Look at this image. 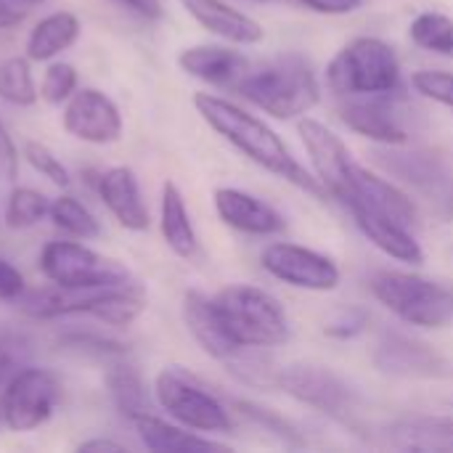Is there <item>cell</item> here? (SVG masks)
<instances>
[{
	"label": "cell",
	"instance_id": "1",
	"mask_svg": "<svg viewBox=\"0 0 453 453\" xmlns=\"http://www.w3.org/2000/svg\"><path fill=\"white\" fill-rule=\"evenodd\" d=\"M194 109L223 141H228L236 151H242L257 167L268 170L271 175L313 196L326 194L321 180L297 162L289 146L279 138V133L271 125H265L260 117L250 114L247 109L215 93H194Z\"/></svg>",
	"mask_w": 453,
	"mask_h": 453
},
{
	"label": "cell",
	"instance_id": "2",
	"mask_svg": "<svg viewBox=\"0 0 453 453\" xmlns=\"http://www.w3.org/2000/svg\"><path fill=\"white\" fill-rule=\"evenodd\" d=\"M236 90L257 109L276 119H295L308 114L319 98L321 88L311 61L300 53H281L257 69H247Z\"/></svg>",
	"mask_w": 453,
	"mask_h": 453
},
{
	"label": "cell",
	"instance_id": "3",
	"mask_svg": "<svg viewBox=\"0 0 453 453\" xmlns=\"http://www.w3.org/2000/svg\"><path fill=\"white\" fill-rule=\"evenodd\" d=\"M212 300L242 348L271 350L289 340V316L271 292L252 284H228Z\"/></svg>",
	"mask_w": 453,
	"mask_h": 453
},
{
	"label": "cell",
	"instance_id": "4",
	"mask_svg": "<svg viewBox=\"0 0 453 453\" xmlns=\"http://www.w3.org/2000/svg\"><path fill=\"white\" fill-rule=\"evenodd\" d=\"M369 289L380 305L409 326L443 329L453 324V292L449 287L406 271H380Z\"/></svg>",
	"mask_w": 453,
	"mask_h": 453
},
{
	"label": "cell",
	"instance_id": "5",
	"mask_svg": "<svg viewBox=\"0 0 453 453\" xmlns=\"http://www.w3.org/2000/svg\"><path fill=\"white\" fill-rule=\"evenodd\" d=\"M326 82L342 98L390 93L401 88V61L390 42L356 37L329 61Z\"/></svg>",
	"mask_w": 453,
	"mask_h": 453
},
{
	"label": "cell",
	"instance_id": "6",
	"mask_svg": "<svg viewBox=\"0 0 453 453\" xmlns=\"http://www.w3.org/2000/svg\"><path fill=\"white\" fill-rule=\"evenodd\" d=\"M154 398L159 409L178 425L207 433V435H226L234 430L228 409L186 369L165 366L154 380Z\"/></svg>",
	"mask_w": 453,
	"mask_h": 453
},
{
	"label": "cell",
	"instance_id": "7",
	"mask_svg": "<svg viewBox=\"0 0 453 453\" xmlns=\"http://www.w3.org/2000/svg\"><path fill=\"white\" fill-rule=\"evenodd\" d=\"M340 119L380 146H406L422 125V111L398 90L350 96L340 104Z\"/></svg>",
	"mask_w": 453,
	"mask_h": 453
},
{
	"label": "cell",
	"instance_id": "8",
	"mask_svg": "<svg viewBox=\"0 0 453 453\" xmlns=\"http://www.w3.org/2000/svg\"><path fill=\"white\" fill-rule=\"evenodd\" d=\"M40 273L58 287L82 289V287H117L133 284L135 276L119 263L96 250L85 242H48L40 250Z\"/></svg>",
	"mask_w": 453,
	"mask_h": 453
},
{
	"label": "cell",
	"instance_id": "9",
	"mask_svg": "<svg viewBox=\"0 0 453 453\" xmlns=\"http://www.w3.org/2000/svg\"><path fill=\"white\" fill-rule=\"evenodd\" d=\"M276 388H281L295 401L329 414L337 422L350 425L361 414V395L358 390L326 366L313 364H292L276 372Z\"/></svg>",
	"mask_w": 453,
	"mask_h": 453
},
{
	"label": "cell",
	"instance_id": "10",
	"mask_svg": "<svg viewBox=\"0 0 453 453\" xmlns=\"http://www.w3.org/2000/svg\"><path fill=\"white\" fill-rule=\"evenodd\" d=\"M58 401L61 382L53 372L40 366L19 369L3 385L0 422L11 433H35L56 414Z\"/></svg>",
	"mask_w": 453,
	"mask_h": 453
},
{
	"label": "cell",
	"instance_id": "11",
	"mask_svg": "<svg viewBox=\"0 0 453 453\" xmlns=\"http://www.w3.org/2000/svg\"><path fill=\"white\" fill-rule=\"evenodd\" d=\"M377 162L409 186L441 220H453V173L441 157L425 149L401 151L398 146H385L377 151Z\"/></svg>",
	"mask_w": 453,
	"mask_h": 453
},
{
	"label": "cell",
	"instance_id": "12",
	"mask_svg": "<svg viewBox=\"0 0 453 453\" xmlns=\"http://www.w3.org/2000/svg\"><path fill=\"white\" fill-rule=\"evenodd\" d=\"M260 263L273 279L308 292H332L342 279L340 265L332 257L292 242L268 244L260 255Z\"/></svg>",
	"mask_w": 453,
	"mask_h": 453
},
{
	"label": "cell",
	"instance_id": "13",
	"mask_svg": "<svg viewBox=\"0 0 453 453\" xmlns=\"http://www.w3.org/2000/svg\"><path fill=\"white\" fill-rule=\"evenodd\" d=\"M64 130L90 146L117 143L125 133V119L119 106L98 88H77L64 104L61 114Z\"/></svg>",
	"mask_w": 453,
	"mask_h": 453
},
{
	"label": "cell",
	"instance_id": "14",
	"mask_svg": "<svg viewBox=\"0 0 453 453\" xmlns=\"http://www.w3.org/2000/svg\"><path fill=\"white\" fill-rule=\"evenodd\" d=\"M337 202L348 207H369L401 226H417V204L406 191H401L393 180L372 173L369 167L358 165L356 159L348 167V178L342 191L337 194Z\"/></svg>",
	"mask_w": 453,
	"mask_h": 453
},
{
	"label": "cell",
	"instance_id": "15",
	"mask_svg": "<svg viewBox=\"0 0 453 453\" xmlns=\"http://www.w3.org/2000/svg\"><path fill=\"white\" fill-rule=\"evenodd\" d=\"M374 366L382 374L403 380H443L453 366L427 342L403 332H385L374 348Z\"/></svg>",
	"mask_w": 453,
	"mask_h": 453
},
{
	"label": "cell",
	"instance_id": "16",
	"mask_svg": "<svg viewBox=\"0 0 453 453\" xmlns=\"http://www.w3.org/2000/svg\"><path fill=\"white\" fill-rule=\"evenodd\" d=\"M183 321L194 342L223 366H231L247 350L226 329L215 300L199 289H188L183 295Z\"/></svg>",
	"mask_w": 453,
	"mask_h": 453
},
{
	"label": "cell",
	"instance_id": "17",
	"mask_svg": "<svg viewBox=\"0 0 453 453\" xmlns=\"http://www.w3.org/2000/svg\"><path fill=\"white\" fill-rule=\"evenodd\" d=\"M96 194L104 202V207L109 210V215L117 220V226H122L125 231H133V234L149 231L151 215L143 202L141 183L127 165H114V167L98 173Z\"/></svg>",
	"mask_w": 453,
	"mask_h": 453
},
{
	"label": "cell",
	"instance_id": "18",
	"mask_svg": "<svg viewBox=\"0 0 453 453\" xmlns=\"http://www.w3.org/2000/svg\"><path fill=\"white\" fill-rule=\"evenodd\" d=\"M212 204H215L218 218L228 228L250 234V236H276L287 228V220L276 207H271L260 196L242 191V188H231V186L215 188Z\"/></svg>",
	"mask_w": 453,
	"mask_h": 453
},
{
	"label": "cell",
	"instance_id": "19",
	"mask_svg": "<svg viewBox=\"0 0 453 453\" xmlns=\"http://www.w3.org/2000/svg\"><path fill=\"white\" fill-rule=\"evenodd\" d=\"M178 66L194 80L236 90L239 80L250 69V61L242 50L228 45H191L178 53Z\"/></svg>",
	"mask_w": 453,
	"mask_h": 453
},
{
	"label": "cell",
	"instance_id": "20",
	"mask_svg": "<svg viewBox=\"0 0 453 453\" xmlns=\"http://www.w3.org/2000/svg\"><path fill=\"white\" fill-rule=\"evenodd\" d=\"M180 5L199 27L231 45H257L265 35L257 19L223 0H180Z\"/></svg>",
	"mask_w": 453,
	"mask_h": 453
},
{
	"label": "cell",
	"instance_id": "21",
	"mask_svg": "<svg viewBox=\"0 0 453 453\" xmlns=\"http://www.w3.org/2000/svg\"><path fill=\"white\" fill-rule=\"evenodd\" d=\"M348 212L353 215V223L358 226V231L388 257H395V260L411 263V265L425 263V252L409 226H401V223L390 220L388 215L369 210V207H348Z\"/></svg>",
	"mask_w": 453,
	"mask_h": 453
},
{
	"label": "cell",
	"instance_id": "22",
	"mask_svg": "<svg viewBox=\"0 0 453 453\" xmlns=\"http://www.w3.org/2000/svg\"><path fill=\"white\" fill-rule=\"evenodd\" d=\"M133 430L146 451L154 453H204V451H228L220 441H210L202 433H194L178 422H167L154 417L151 411L138 414L133 422Z\"/></svg>",
	"mask_w": 453,
	"mask_h": 453
},
{
	"label": "cell",
	"instance_id": "23",
	"mask_svg": "<svg viewBox=\"0 0 453 453\" xmlns=\"http://www.w3.org/2000/svg\"><path fill=\"white\" fill-rule=\"evenodd\" d=\"M80 32H82V24L72 11H53L42 16L27 35L24 56L32 64H48L58 58L64 50H69L80 40Z\"/></svg>",
	"mask_w": 453,
	"mask_h": 453
},
{
	"label": "cell",
	"instance_id": "24",
	"mask_svg": "<svg viewBox=\"0 0 453 453\" xmlns=\"http://www.w3.org/2000/svg\"><path fill=\"white\" fill-rule=\"evenodd\" d=\"M159 231L165 244L173 255L191 260L199 250V239L191 223V212L186 207V199L180 188L173 180L162 183V199H159Z\"/></svg>",
	"mask_w": 453,
	"mask_h": 453
},
{
	"label": "cell",
	"instance_id": "25",
	"mask_svg": "<svg viewBox=\"0 0 453 453\" xmlns=\"http://www.w3.org/2000/svg\"><path fill=\"white\" fill-rule=\"evenodd\" d=\"M106 390L109 398L114 403V409L119 411L122 419L133 422L138 414L149 411V395H146V385L143 377L138 374V369L133 364H127L125 358H114L106 369Z\"/></svg>",
	"mask_w": 453,
	"mask_h": 453
},
{
	"label": "cell",
	"instance_id": "26",
	"mask_svg": "<svg viewBox=\"0 0 453 453\" xmlns=\"http://www.w3.org/2000/svg\"><path fill=\"white\" fill-rule=\"evenodd\" d=\"M48 218L69 239L96 242L101 236V223L96 220V215L72 194H58L56 199H50Z\"/></svg>",
	"mask_w": 453,
	"mask_h": 453
},
{
	"label": "cell",
	"instance_id": "27",
	"mask_svg": "<svg viewBox=\"0 0 453 453\" xmlns=\"http://www.w3.org/2000/svg\"><path fill=\"white\" fill-rule=\"evenodd\" d=\"M0 101L19 109L40 101V88L35 85L32 61L27 56H8L0 61Z\"/></svg>",
	"mask_w": 453,
	"mask_h": 453
},
{
	"label": "cell",
	"instance_id": "28",
	"mask_svg": "<svg viewBox=\"0 0 453 453\" xmlns=\"http://www.w3.org/2000/svg\"><path fill=\"white\" fill-rule=\"evenodd\" d=\"M48 210H50V199L42 191L29 188V186H16L8 194V202L3 210V223L11 231H27V228H35L40 220H45Z\"/></svg>",
	"mask_w": 453,
	"mask_h": 453
},
{
	"label": "cell",
	"instance_id": "29",
	"mask_svg": "<svg viewBox=\"0 0 453 453\" xmlns=\"http://www.w3.org/2000/svg\"><path fill=\"white\" fill-rule=\"evenodd\" d=\"M411 40L433 53L453 56V19L441 11H422L409 27Z\"/></svg>",
	"mask_w": 453,
	"mask_h": 453
},
{
	"label": "cell",
	"instance_id": "30",
	"mask_svg": "<svg viewBox=\"0 0 453 453\" xmlns=\"http://www.w3.org/2000/svg\"><path fill=\"white\" fill-rule=\"evenodd\" d=\"M80 88V74L66 61H48L40 80V98L50 106H64Z\"/></svg>",
	"mask_w": 453,
	"mask_h": 453
},
{
	"label": "cell",
	"instance_id": "31",
	"mask_svg": "<svg viewBox=\"0 0 453 453\" xmlns=\"http://www.w3.org/2000/svg\"><path fill=\"white\" fill-rule=\"evenodd\" d=\"M21 157L29 162V167L35 173H40L48 183L58 186V188H69L72 186V173L66 170V165L53 154L50 146L40 143V141H27L21 149Z\"/></svg>",
	"mask_w": 453,
	"mask_h": 453
},
{
	"label": "cell",
	"instance_id": "32",
	"mask_svg": "<svg viewBox=\"0 0 453 453\" xmlns=\"http://www.w3.org/2000/svg\"><path fill=\"white\" fill-rule=\"evenodd\" d=\"M61 342L69 350H77V353H85V356H96V358H106V361L127 356V345L111 340V337H104V334H93V332H69V334L61 337Z\"/></svg>",
	"mask_w": 453,
	"mask_h": 453
},
{
	"label": "cell",
	"instance_id": "33",
	"mask_svg": "<svg viewBox=\"0 0 453 453\" xmlns=\"http://www.w3.org/2000/svg\"><path fill=\"white\" fill-rule=\"evenodd\" d=\"M411 85L419 96L435 101V104H443L453 109V74L451 72H441V69H422V72H414L411 77Z\"/></svg>",
	"mask_w": 453,
	"mask_h": 453
},
{
	"label": "cell",
	"instance_id": "34",
	"mask_svg": "<svg viewBox=\"0 0 453 453\" xmlns=\"http://www.w3.org/2000/svg\"><path fill=\"white\" fill-rule=\"evenodd\" d=\"M369 321H372L369 311H364V308H353V305H350V308L337 311V313L326 321L324 334H326V337H332V340H353V337H358V334H364V332H366Z\"/></svg>",
	"mask_w": 453,
	"mask_h": 453
},
{
	"label": "cell",
	"instance_id": "35",
	"mask_svg": "<svg viewBox=\"0 0 453 453\" xmlns=\"http://www.w3.org/2000/svg\"><path fill=\"white\" fill-rule=\"evenodd\" d=\"M27 292L24 273L5 257H0V303H16Z\"/></svg>",
	"mask_w": 453,
	"mask_h": 453
},
{
	"label": "cell",
	"instance_id": "36",
	"mask_svg": "<svg viewBox=\"0 0 453 453\" xmlns=\"http://www.w3.org/2000/svg\"><path fill=\"white\" fill-rule=\"evenodd\" d=\"M19 175V149L8 133V127L0 119V180L13 183Z\"/></svg>",
	"mask_w": 453,
	"mask_h": 453
},
{
	"label": "cell",
	"instance_id": "37",
	"mask_svg": "<svg viewBox=\"0 0 453 453\" xmlns=\"http://www.w3.org/2000/svg\"><path fill=\"white\" fill-rule=\"evenodd\" d=\"M297 3L316 13H326V16H345L364 5V0H297Z\"/></svg>",
	"mask_w": 453,
	"mask_h": 453
},
{
	"label": "cell",
	"instance_id": "38",
	"mask_svg": "<svg viewBox=\"0 0 453 453\" xmlns=\"http://www.w3.org/2000/svg\"><path fill=\"white\" fill-rule=\"evenodd\" d=\"M117 3L119 8H125L127 13L143 19V21H159L165 8H162V0H111Z\"/></svg>",
	"mask_w": 453,
	"mask_h": 453
},
{
	"label": "cell",
	"instance_id": "39",
	"mask_svg": "<svg viewBox=\"0 0 453 453\" xmlns=\"http://www.w3.org/2000/svg\"><path fill=\"white\" fill-rule=\"evenodd\" d=\"M80 453H122L127 451L125 443H117L111 438H88L82 443H77Z\"/></svg>",
	"mask_w": 453,
	"mask_h": 453
},
{
	"label": "cell",
	"instance_id": "40",
	"mask_svg": "<svg viewBox=\"0 0 453 453\" xmlns=\"http://www.w3.org/2000/svg\"><path fill=\"white\" fill-rule=\"evenodd\" d=\"M27 19V11L13 5V0H0V32L3 29H13Z\"/></svg>",
	"mask_w": 453,
	"mask_h": 453
},
{
	"label": "cell",
	"instance_id": "41",
	"mask_svg": "<svg viewBox=\"0 0 453 453\" xmlns=\"http://www.w3.org/2000/svg\"><path fill=\"white\" fill-rule=\"evenodd\" d=\"M11 374H13V358H11L8 348L0 342V385H5Z\"/></svg>",
	"mask_w": 453,
	"mask_h": 453
},
{
	"label": "cell",
	"instance_id": "42",
	"mask_svg": "<svg viewBox=\"0 0 453 453\" xmlns=\"http://www.w3.org/2000/svg\"><path fill=\"white\" fill-rule=\"evenodd\" d=\"M435 417H438V422L443 425V430L453 438V403H449V406H446L441 414H435Z\"/></svg>",
	"mask_w": 453,
	"mask_h": 453
},
{
	"label": "cell",
	"instance_id": "43",
	"mask_svg": "<svg viewBox=\"0 0 453 453\" xmlns=\"http://www.w3.org/2000/svg\"><path fill=\"white\" fill-rule=\"evenodd\" d=\"M13 3H45V0H13Z\"/></svg>",
	"mask_w": 453,
	"mask_h": 453
},
{
	"label": "cell",
	"instance_id": "44",
	"mask_svg": "<svg viewBox=\"0 0 453 453\" xmlns=\"http://www.w3.org/2000/svg\"><path fill=\"white\" fill-rule=\"evenodd\" d=\"M255 3H268V0H255Z\"/></svg>",
	"mask_w": 453,
	"mask_h": 453
}]
</instances>
